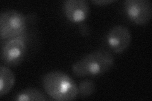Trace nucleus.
<instances>
[{
	"mask_svg": "<svg viewBox=\"0 0 152 101\" xmlns=\"http://www.w3.org/2000/svg\"><path fill=\"white\" fill-rule=\"evenodd\" d=\"M15 81L13 72L4 66H0V96L8 94L11 90Z\"/></svg>",
	"mask_w": 152,
	"mask_h": 101,
	"instance_id": "nucleus-8",
	"label": "nucleus"
},
{
	"mask_svg": "<svg viewBox=\"0 0 152 101\" xmlns=\"http://www.w3.org/2000/svg\"><path fill=\"white\" fill-rule=\"evenodd\" d=\"M81 25L82 26H80V32H81V33L83 36H88L89 35V28L87 26H83V25Z\"/></svg>",
	"mask_w": 152,
	"mask_h": 101,
	"instance_id": "nucleus-12",
	"label": "nucleus"
},
{
	"mask_svg": "<svg viewBox=\"0 0 152 101\" xmlns=\"http://www.w3.org/2000/svg\"><path fill=\"white\" fill-rule=\"evenodd\" d=\"M42 84L47 95L55 100H72L79 95L77 84L70 76L62 71L48 73L42 78Z\"/></svg>",
	"mask_w": 152,
	"mask_h": 101,
	"instance_id": "nucleus-2",
	"label": "nucleus"
},
{
	"mask_svg": "<svg viewBox=\"0 0 152 101\" xmlns=\"http://www.w3.org/2000/svg\"><path fill=\"white\" fill-rule=\"evenodd\" d=\"M115 2L114 0H94L92 3L97 5H108V4Z\"/></svg>",
	"mask_w": 152,
	"mask_h": 101,
	"instance_id": "nucleus-11",
	"label": "nucleus"
},
{
	"mask_svg": "<svg viewBox=\"0 0 152 101\" xmlns=\"http://www.w3.org/2000/svg\"><path fill=\"white\" fill-rule=\"evenodd\" d=\"M132 40L128 28L121 25L113 27L105 37V44L109 49L115 53H122L129 46Z\"/></svg>",
	"mask_w": 152,
	"mask_h": 101,
	"instance_id": "nucleus-5",
	"label": "nucleus"
},
{
	"mask_svg": "<svg viewBox=\"0 0 152 101\" xmlns=\"http://www.w3.org/2000/svg\"><path fill=\"white\" fill-rule=\"evenodd\" d=\"M61 8L65 17L74 23H82L89 13V4L84 0H66Z\"/></svg>",
	"mask_w": 152,
	"mask_h": 101,
	"instance_id": "nucleus-7",
	"label": "nucleus"
},
{
	"mask_svg": "<svg viewBox=\"0 0 152 101\" xmlns=\"http://www.w3.org/2000/svg\"><path fill=\"white\" fill-rule=\"evenodd\" d=\"M13 99L17 101H45L47 98L39 90L29 88L19 92L14 96Z\"/></svg>",
	"mask_w": 152,
	"mask_h": 101,
	"instance_id": "nucleus-9",
	"label": "nucleus"
},
{
	"mask_svg": "<svg viewBox=\"0 0 152 101\" xmlns=\"http://www.w3.org/2000/svg\"><path fill=\"white\" fill-rule=\"evenodd\" d=\"M26 17L16 10H6L0 14V37L1 39L13 38L26 27Z\"/></svg>",
	"mask_w": 152,
	"mask_h": 101,
	"instance_id": "nucleus-3",
	"label": "nucleus"
},
{
	"mask_svg": "<svg viewBox=\"0 0 152 101\" xmlns=\"http://www.w3.org/2000/svg\"><path fill=\"white\" fill-rule=\"evenodd\" d=\"M78 86L79 95L82 97H88L95 92L96 86L91 80H84L80 81Z\"/></svg>",
	"mask_w": 152,
	"mask_h": 101,
	"instance_id": "nucleus-10",
	"label": "nucleus"
},
{
	"mask_svg": "<svg viewBox=\"0 0 152 101\" xmlns=\"http://www.w3.org/2000/svg\"><path fill=\"white\" fill-rule=\"evenodd\" d=\"M126 16L138 25H145L152 17V4L149 0H126L123 4Z\"/></svg>",
	"mask_w": 152,
	"mask_h": 101,
	"instance_id": "nucleus-4",
	"label": "nucleus"
},
{
	"mask_svg": "<svg viewBox=\"0 0 152 101\" xmlns=\"http://www.w3.org/2000/svg\"><path fill=\"white\" fill-rule=\"evenodd\" d=\"M115 59L110 51L98 49L75 62L72 71L77 77L98 76L107 73L112 68Z\"/></svg>",
	"mask_w": 152,
	"mask_h": 101,
	"instance_id": "nucleus-1",
	"label": "nucleus"
},
{
	"mask_svg": "<svg viewBox=\"0 0 152 101\" xmlns=\"http://www.w3.org/2000/svg\"><path fill=\"white\" fill-rule=\"evenodd\" d=\"M27 52V46L22 37H13L3 46L1 59L5 65L15 66L20 64L24 59Z\"/></svg>",
	"mask_w": 152,
	"mask_h": 101,
	"instance_id": "nucleus-6",
	"label": "nucleus"
}]
</instances>
